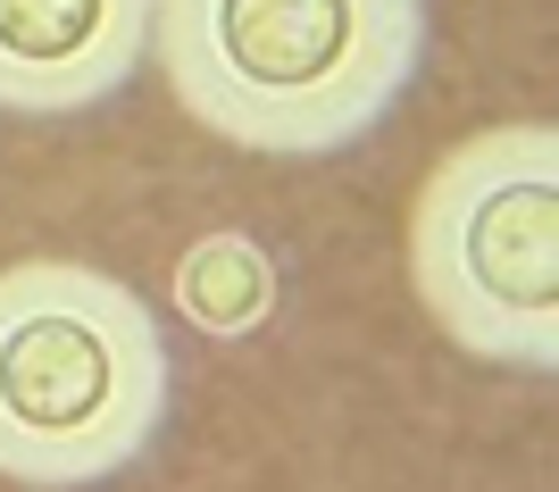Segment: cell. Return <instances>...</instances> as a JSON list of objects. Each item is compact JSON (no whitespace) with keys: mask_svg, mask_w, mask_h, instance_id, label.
<instances>
[{"mask_svg":"<svg viewBox=\"0 0 559 492\" xmlns=\"http://www.w3.org/2000/svg\"><path fill=\"white\" fill-rule=\"evenodd\" d=\"M151 59L217 142L334 159L418 84L426 0H151Z\"/></svg>","mask_w":559,"mask_h":492,"instance_id":"1","label":"cell"},{"mask_svg":"<svg viewBox=\"0 0 559 492\" xmlns=\"http://www.w3.org/2000/svg\"><path fill=\"white\" fill-rule=\"evenodd\" d=\"M176 409V351L134 284L84 259L0 267V476L93 492L142 468Z\"/></svg>","mask_w":559,"mask_h":492,"instance_id":"2","label":"cell"},{"mask_svg":"<svg viewBox=\"0 0 559 492\" xmlns=\"http://www.w3.org/2000/svg\"><path fill=\"white\" fill-rule=\"evenodd\" d=\"M418 309L485 368H559V134L535 118L467 134L409 201Z\"/></svg>","mask_w":559,"mask_h":492,"instance_id":"3","label":"cell"},{"mask_svg":"<svg viewBox=\"0 0 559 492\" xmlns=\"http://www.w3.org/2000/svg\"><path fill=\"white\" fill-rule=\"evenodd\" d=\"M151 59V0H0V109L75 118Z\"/></svg>","mask_w":559,"mask_h":492,"instance_id":"4","label":"cell"},{"mask_svg":"<svg viewBox=\"0 0 559 492\" xmlns=\"http://www.w3.org/2000/svg\"><path fill=\"white\" fill-rule=\"evenodd\" d=\"M176 317L210 343H242L276 317V251L251 235H201L176 259Z\"/></svg>","mask_w":559,"mask_h":492,"instance_id":"5","label":"cell"}]
</instances>
